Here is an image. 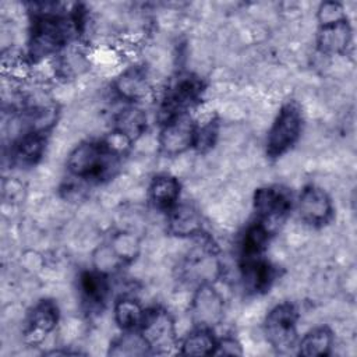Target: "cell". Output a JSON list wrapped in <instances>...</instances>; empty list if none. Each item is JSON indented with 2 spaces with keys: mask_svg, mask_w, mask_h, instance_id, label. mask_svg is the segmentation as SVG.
I'll use <instances>...</instances> for the list:
<instances>
[{
  "mask_svg": "<svg viewBox=\"0 0 357 357\" xmlns=\"http://www.w3.org/2000/svg\"><path fill=\"white\" fill-rule=\"evenodd\" d=\"M85 26V14L79 4L66 11L60 4L33 3L28 35L26 59L38 63L56 56L81 35Z\"/></svg>",
  "mask_w": 357,
  "mask_h": 357,
  "instance_id": "6da1fadb",
  "label": "cell"
},
{
  "mask_svg": "<svg viewBox=\"0 0 357 357\" xmlns=\"http://www.w3.org/2000/svg\"><path fill=\"white\" fill-rule=\"evenodd\" d=\"M121 156V149L109 139L84 141L70 152L66 166L70 177L95 184L109 180L117 173Z\"/></svg>",
  "mask_w": 357,
  "mask_h": 357,
  "instance_id": "7a4b0ae2",
  "label": "cell"
},
{
  "mask_svg": "<svg viewBox=\"0 0 357 357\" xmlns=\"http://www.w3.org/2000/svg\"><path fill=\"white\" fill-rule=\"evenodd\" d=\"M317 46L322 54L346 53L351 43V25L343 6L337 1H324L318 7Z\"/></svg>",
  "mask_w": 357,
  "mask_h": 357,
  "instance_id": "3957f363",
  "label": "cell"
},
{
  "mask_svg": "<svg viewBox=\"0 0 357 357\" xmlns=\"http://www.w3.org/2000/svg\"><path fill=\"white\" fill-rule=\"evenodd\" d=\"M205 93L204 81L192 73L177 74L166 86L159 105L160 121L173 116L190 113L198 106Z\"/></svg>",
  "mask_w": 357,
  "mask_h": 357,
  "instance_id": "277c9868",
  "label": "cell"
},
{
  "mask_svg": "<svg viewBox=\"0 0 357 357\" xmlns=\"http://www.w3.org/2000/svg\"><path fill=\"white\" fill-rule=\"evenodd\" d=\"M303 112L297 102L289 100L279 109L266 135L265 149L269 158H279L291 149L303 131Z\"/></svg>",
  "mask_w": 357,
  "mask_h": 357,
  "instance_id": "5b68a950",
  "label": "cell"
},
{
  "mask_svg": "<svg viewBox=\"0 0 357 357\" xmlns=\"http://www.w3.org/2000/svg\"><path fill=\"white\" fill-rule=\"evenodd\" d=\"M151 354H167L177 346V332L173 317L162 307L146 308L138 328Z\"/></svg>",
  "mask_w": 357,
  "mask_h": 357,
  "instance_id": "8992f818",
  "label": "cell"
},
{
  "mask_svg": "<svg viewBox=\"0 0 357 357\" xmlns=\"http://www.w3.org/2000/svg\"><path fill=\"white\" fill-rule=\"evenodd\" d=\"M297 308L283 301L276 304L265 317L264 331L269 344L279 353L291 350L297 340Z\"/></svg>",
  "mask_w": 357,
  "mask_h": 357,
  "instance_id": "52a82bcc",
  "label": "cell"
},
{
  "mask_svg": "<svg viewBox=\"0 0 357 357\" xmlns=\"http://www.w3.org/2000/svg\"><path fill=\"white\" fill-rule=\"evenodd\" d=\"M293 206L291 195L279 185H264L255 190L252 208L255 220L262 223L272 233L284 222Z\"/></svg>",
  "mask_w": 357,
  "mask_h": 357,
  "instance_id": "ba28073f",
  "label": "cell"
},
{
  "mask_svg": "<svg viewBox=\"0 0 357 357\" xmlns=\"http://www.w3.org/2000/svg\"><path fill=\"white\" fill-rule=\"evenodd\" d=\"M198 240L201 244L188 254L183 265L184 278L188 282L195 283V286L213 283L222 272L220 261L212 240L206 234H202Z\"/></svg>",
  "mask_w": 357,
  "mask_h": 357,
  "instance_id": "9c48e42d",
  "label": "cell"
},
{
  "mask_svg": "<svg viewBox=\"0 0 357 357\" xmlns=\"http://www.w3.org/2000/svg\"><path fill=\"white\" fill-rule=\"evenodd\" d=\"M160 124L158 144L163 155L173 158L194 148L197 123L190 113L173 116Z\"/></svg>",
  "mask_w": 357,
  "mask_h": 357,
  "instance_id": "30bf717a",
  "label": "cell"
},
{
  "mask_svg": "<svg viewBox=\"0 0 357 357\" xmlns=\"http://www.w3.org/2000/svg\"><path fill=\"white\" fill-rule=\"evenodd\" d=\"M190 315L195 326L212 329L218 326L225 315V300L213 283L195 287L190 301Z\"/></svg>",
  "mask_w": 357,
  "mask_h": 357,
  "instance_id": "8fae6325",
  "label": "cell"
},
{
  "mask_svg": "<svg viewBox=\"0 0 357 357\" xmlns=\"http://www.w3.org/2000/svg\"><path fill=\"white\" fill-rule=\"evenodd\" d=\"M297 212L304 223L321 227L332 219L333 204L325 190L315 184H307L298 195Z\"/></svg>",
  "mask_w": 357,
  "mask_h": 357,
  "instance_id": "7c38bea8",
  "label": "cell"
},
{
  "mask_svg": "<svg viewBox=\"0 0 357 357\" xmlns=\"http://www.w3.org/2000/svg\"><path fill=\"white\" fill-rule=\"evenodd\" d=\"M238 268L244 290L252 294L268 291L276 276V269L265 254L240 255Z\"/></svg>",
  "mask_w": 357,
  "mask_h": 357,
  "instance_id": "4fadbf2b",
  "label": "cell"
},
{
  "mask_svg": "<svg viewBox=\"0 0 357 357\" xmlns=\"http://www.w3.org/2000/svg\"><path fill=\"white\" fill-rule=\"evenodd\" d=\"M59 318L60 311L53 300H39L26 315L24 325L25 342L33 346L42 343L56 329Z\"/></svg>",
  "mask_w": 357,
  "mask_h": 357,
  "instance_id": "5bb4252c",
  "label": "cell"
},
{
  "mask_svg": "<svg viewBox=\"0 0 357 357\" xmlns=\"http://www.w3.org/2000/svg\"><path fill=\"white\" fill-rule=\"evenodd\" d=\"M114 92L127 103L137 105L152 92L148 70L144 66H131L121 71L113 82Z\"/></svg>",
  "mask_w": 357,
  "mask_h": 357,
  "instance_id": "9a60e30c",
  "label": "cell"
},
{
  "mask_svg": "<svg viewBox=\"0 0 357 357\" xmlns=\"http://www.w3.org/2000/svg\"><path fill=\"white\" fill-rule=\"evenodd\" d=\"M167 231L180 238H198L204 231V222L199 211L185 202H177L167 211Z\"/></svg>",
  "mask_w": 357,
  "mask_h": 357,
  "instance_id": "2e32d148",
  "label": "cell"
},
{
  "mask_svg": "<svg viewBox=\"0 0 357 357\" xmlns=\"http://www.w3.org/2000/svg\"><path fill=\"white\" fill-rule=\"evenodd\" d=\"M78 290L82 304L89 312L103 310L110 293V276L96 269L84 271L78 278Z\"/></svg>",
  "mask_w": 357,
  "mask_h": 357,
  "instance_id": "e0dca14e",
  "label": "cell"
},
{
  "mask_svg": "<svg viewBox=\"0 0 357 357\" xmlns=\"http://www.w3.org/2000/svg\"><path fill=\"white\" fill-rule=\"evenodd\" d=\"M113 134L126 145L135 142L148 127L146 113L138 106L128 103L113 116Z\"/></svg>",
  "mask_w": 357,
  "mask_h": 357,
  "instance_id": "ac0fdd59",
  "label": "cell"
},
{
  "mask_svg": "<svg viewBox=\"0 0 357 357\" xmlns=\"http://www.w3.org/2000/svg\"><path fill=\"white\" fill-rule=\"evenodd\" d=\"M46 134L42 131H22L11 145L10 156L13 163L21 167L35 166L43 156Z\"/></svg>",
  "mask_w": 357,
  "mask_h": 357,
  "instance_id": "d6986e66",
  "label": "cell"
},
{
  "mask_svg": "<svg viewBox=\"0 0 357 357\" xmlns=\"http://www.w3.org/2000/svg\"><path fill=\"white\" fill-rule=\"evenodd\" d=\"M180 192H181V184L178 178L170 174L155 176L148 190V195L152 205L165 212L172 209L178 202Z\"/></svg>",
  "mask_w": 357,
  "mask_h": 357,
  "instance_id": "ffe728a7",
  "label": "cell"
},
{
  "mask_svg": "<svg viewBox=\"0 0 357 357\" xmlns=\"http://www.w3.org/2000/svg\"><path fill=\"white\" fill-rule=\"evenodd\" d=\"M333 333L328 326H317L308 331L298 342V354L304 357H324L331 354Z\"/></svg>",
  "mask_w": 357,
  "mask_h": 357,
  "instance_id": "44dd1931",
  "label": "cell"
},
{
  "mask_svg": "<svg viewBox=\"0 0 357 357\" xmlns=\"http://www.w3.org/2000/svg\"><path fill=\"white\" fill-rule=\"evenodd\" d=\"M145 314V308L138 300L130 296H123L114 301L113 315L121 331L138 329Z\"/></svg>",
  "mask_w": 357,
  "mask_h": 357,
  "instance_id": "7402d4cb",
  "label": "cell"
},
{
  "mask_svg": "<svg viewBox=\"0 0 357 357\" xmlns=\"http://www.w3.org/2000/svg\"><path fill=\"white\" fill-rule=\"evenodd\" d=\"M218 339L212 329L198 328L190 332L180 344V353L187 356H211L215 354Z\"/></svg>",
  "mask_w": 357,
  "mask_h": 357,
  "instance_id": "603a6c76",
  "label": "cell"
},
{
  "mask_svg": "<svg viewBox=\"0 0 357 357\" xmlns=\"http://www.w3.org/2000/svg\"><path fill=\"white\" fill-rule=\"evenodd\" d=\"M151 354L146 342L138 329L123 331V333L116 337L109 349V356H145Z\"/></svg>",
  "mask_w": 357,
  "mask_h": 357,
  "instance_id": "cb8c5ba5",
  "label": "cell"
},
{
  "mask_svg": "<svg viewBox=\"0 0 357 357\" xmlns=\"http://www.w3.org/2000/svg\"><path fill=\"white\" fill-rule=\"evenodd\" d=\"M218 134H219V123L216 119H209L201 126L197 124L194 149L201 153L208 152L216 144Z\"/></svg>",
  "mask_w": 357,
  "mask_h": 357,
  "instance_id": "d4e9b609",
  "label": "cell"
},
{
  "mask_svg": "<svg viewBox=\"0 0 357 357\" xmlns=\"http://www.w3.org/2000/svg\"><path fill=\"white\" fill-rule=\"evenodd\" d=\"M215 354H226V356H241L243 347L240 342L233 336H225L218 339Z\"/></svg>",
  "mask_w": 357,
  "mask_h": 357,
  "instance_id": "484cf974",
  "label": "cell"
}]
</instances>
